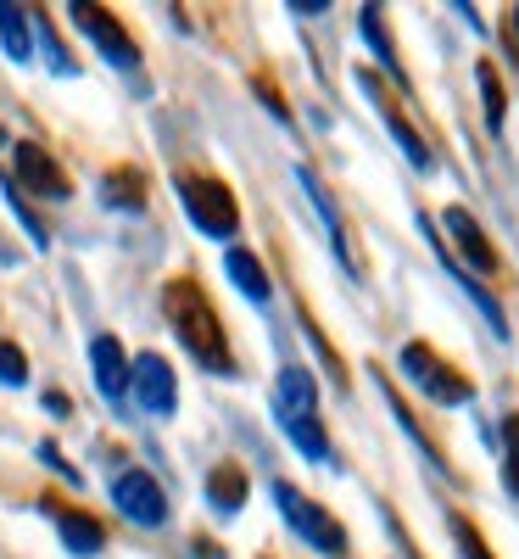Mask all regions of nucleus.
<instances>
[{"label": "nucleus", "instance_id": "f257e3e1", "mask_svg": "<svg viewBox=\"0 0 519 559\" xmlns=\"http://www.w3.org/2000/svg\"><path fill=\"white\" fill-rule=\"evenodd\" d=\"M162 313L173 324V336L191 347V358H202L213 376H234V353H229V336H224V319L218 308L207 302V292L196 280H168L162 286Z\"/></svg>", "mask_w": 519, "mask_h": 559}, {"label": "nucleus", "instance_id": "f03ea898", "mask_svg": "<svg viewBox=\"0 0 519 559\" xmlns=\"http://www.w3.org/2000/svg\"><path fill=\"white\" fill-rule=\"evenodd\" d=\"M274 503H279V515H286V526L307 543V548H318V554H329V559H341L347 554V526L329 515L324 503H313L307 492H297L291 481H279L274 487Z\"/></svg>", "mask_w": 519, "mask_h": 559}, {"label": "nucleus", "instance_id": "7ed1b4c3", "mask_svg": "<svg viewBox=\"0 0 519 559\" xmlns=\"http://www.w3.org/2000/svg\"><path fill=\"white\" fill-rule=\"evenodd\" d=\"M179 202H184V213L196 218L202 236H213V241H229L234 229H241V207H234L229 185L213 179V174H184L179 179Z\"/></svg>", "mask_w": 519, "mask_h": 559}, {"label": "nucleus", "instance_id": "20e7f679", "mask_svg": "<svg viewBox=\"0 0 519 559\" xmlns=\"http://www.w3.org/2000/svg\"><path fill=\"white\" fill-rule=\"evenodd\" d=\"M402 376H408L424 397H431V403H447V408H458V403L475 397V386H469L458 369H447L442 353H431L424 342H408V347H402Z\"/></svg>", "mask_w": 519, "mask_h": 559}, {"label": "nucleus", "instance_id": "39448f33", "mask_svg": "<svg viewBox=\"0 0 519 559\" xmlns=\"http://www.w3.org/2000/svg\"><path fill=\"white\" fill-rule=\"evenodd\" d=\"M73 23L101 45V57L112 62V68H134L140 62V51H134V39H129V28L107 12V7H89V0H73Z\"/></svg>", "mask_w": 519, "mask_h": 559}, {"label": "nucleus", "instance_id": "423d86ee", "mask_svg": "<svg viewBox=\"0 0 519 559\" xmlns=\"http://www.w3.org/2000/svg\"><path fill=\"white\" fill-rule=\"evenodd\" d=\"M112 498H118V515H129L134 526H162L168 521V498H162L157 476H146V471H123L112 481Z\"/></svg>", "mask_w": 519, "mask_h": 559}, {"label": "nucleus", "instance_id": "0eeeda50", "mask_svg": "<svg viewBox=\"0 0 519 559\" xmlns=\"http://www.w3.org/2000/svg\"><path fill=\"white\" fill-rule=\"evenodd\" d=\"M129 392L140 397V408H146V414H173V403H179V381H173L168 358L140 353V358L129 364Z\"/></svg>", "mask_w": 519, "mask_h": 559}, {"label": "nucleus", "instance_id": "6e6552de", "mask_svg": "<svg viewBox=\"0 0 519 559\" xmlns=\"http://www.w3.org/2000/svg\"><path fill=\"white\" fill-rule=\"evenodd\" d=\"M447 236H452V247L463 252V263L475 269V274H497V247L486 241V229L475 224V213L469 207H447Z\"/></svg>", "mask_w": 519, "mask_h": 559}, {"label": "nucleus", "instance_id": "1a4fd4ad", "mask_svg": "<svg viewBox=\"0 0 519 559\" xmlns=\"http://www.w3.org/2000/svg\"><path fill=\"white\" fill-rule=\"evenodd\" d=\"M17 179L28 185L34 197H68V174L39 140H17Z\"/></svg>", "mask_w": 519, "mask_h": 559}, {"label": "nucleus", "instance_id": "9d476101", "mask_svg": "<svg viewBox=\"0 0 519 559\" xmlns=\"http://www.w3.org/2000/svg\"><path fill=\"white\" fill-rule=\"evenodd\" d=\"M89 369H96L101 397H129V353L118 347V336H96L89 342Z\"/></svg>", "mask_w": 519, "mask_h": 559}, {"label": "nucleus", "instance_id": "9b49d317", "mask_svg": "<svg viewBox=\"0 0 519 559\" xmlns=\"http://www.w3.org/2000/svg\"><path fill=\"white\" fill-rule=\"evenodd\" d=\"M363 84L374 90V107H381V118H386V129L397 134V146L408 152V163H413V168H424V174H431V146H424V140H419V129H413V123H408V118L397 112V102H391V96H386V90H381V79H369V73H363Z\"/></svg>", "mask_w": 519, "mask_h": 559}, {"label": "nucleus", "instance_id": "f8f14e48", "mask_svg": "<svg viewBox=\"0 0 519 559\" xmlns=\"http://www.w3.org/2000/svg\"><path fill=\"white\" fill-rule=\"evenodd\" d=\"M51 515H57V526H62L68 554L89 559V554H101V548H107V532H101L96 515H84V509H51Z\"/></svg>", "mask_w": 519, "mask_h": 559}, {"label": "nucleus", "instance_id": "ddd939ff", "mask_svg": "<svg viewBox=\"0 0 519 559\" xmlns=\"http://www.w3.org/2000/svg\"><path fill=\"white\" fill-rule=\"evenodd\" d=\"M274 403H279V414H313V403H318V386H313V376H307L302 364L279 369V381H274Z\"/></svg>", "mask_w": 519, "mask_h": 559}, {"label": "nucleus", "instance_id": "4468645a", "mask_svg": "<svg viewBox=\"0 0 519 559\" xmlns=\"http://www.w3.org/2000/svg\"><path fill=\"white\" fill-rule=\"evenodd\" d=\"M207 498L224 509V515H234V509L246 503V471L241 464H213L207 471Z\"/></svg>", "mask_w": 519, "mask_h": 559}, {"label": "nucleus", "instance_id": "2eb2a0df", "mask_svg": "<svg viewBox=\"0 0 519 559\" xmlns=\"http://www.w3.org/2000/svg\"><path fill=\"white\" fill-rule=\"evenodd\" d=\"M224 269H229V280L241 286L252 302H268V274H263V263L246 252V247H234L229 258H224Z\"/></svg>", "mask_w": 519, "mask_h": 559}, {"label": "nucleus", "instance_id": "dca6fc26", "mask_svg": "<svg viewBox=\"0 0 519 559\" xmlns=\"http://www.w3.org/2000/svg\"><path fill=\"white\" fill-rule=\"evenodd\" d=\"M279 426H286V437L307 453V459H329V437H324V426H318V419L313 414H279Z\"/></svg>", "mask_w": 519, "mask_h": 559}, {"label": "nucleus", "instance_id": "f3484780", "mask_svg": "<svg viewBox=\"0 0 519 559\" xmlns=\"http://www.w3.org/2000/svg\"><path fill=\"white\" fill-rule=\"evenodd\" d=\"M0 45H7V57H12V62H28V57H34L28 17H23V7H7V0H0Z\"/></svg>", "mask_w": 519, "mask_h": 559}, {"label": "nucleus", "instance_id": "a211bd4d", "mask_svg": "<svg viewBox=\"0 0 519 559\" xmlns=\"http://www.w3.org/2000/svg\"><path fill=\"white\" fill-rule=\"evenodd\" d=\"M107 202L140 213V207H146V174H140V168H112L107 174Z\"/></svg>", "mask_w": 519, "mask_h": 559}, {"label": "nucleus", "instance_id": "6ab92c4d", "mask_svg": "<svg viewBox=\"0 0 519 559\" xmlns=\"http://www.w3.org/2000/svg\"><path fill=\"white\" fill-rule=\"evenodd\" d=\"M297 179H302V191L313 197V207L324 213V224H329V241H336V247L347 252V224H341L336 202H329V191H324V185H318V174H313V168H297Z\"/></svg>", "mask_w": 519, "mask_h": 559}, {"label": "nucleus", "instance_id": "aec40b11", "mask_svg": "<svg viewBox=\"0 0 519 559\" xmlns=\"http://www.w3.org/2000/svg\"><path fill=\"white\" fill-rule=\"evenodd\" d=\"M358 28H363V39L374 45V57H381V62H386L397 79H402V62H397V51H391V34H386V23H381V7H363Z\"/></svg>", "mask_w": 519, "mask_h": 559}, {"label": "nucleus", "instance_id": "412c9836", "mask_svg": "<svg viewBox=\"0 0 519 559\" xmlns=\"http://www.w3.org/2000/svg\"><path fill=\"white\" fill-rule=\"evenodd\" d=\"M452 274H458V286H463L469 297L481 302V313H486V324H492V331H497V336H508V319H503V302H497V297H492V292H486L481 280L469 274V269H458V263H452Z\"/></svg>", "mask_w": 519, "mask_h": 559}, {"label": "nucleus", "instance_id": "4be33fe9", "mask_svg": "<svg viewBox=\"0 0 519 559\" xmlns=\"http://www.w3.org/2000/svg\"><path fill=\"white\" fill-rule=\"evenodd\" d=\"M475 73H481V102H486V123H492V129H503V118H508V96H503V79H497V68H492V62H481Z\"/></svg>", "mask_w": 519, "mask_h": 559}, {"label": "nucleus", "instance_id": "5701e85b", "mask_svg": "<svg viewBox=\"0 0 519 559\" xmlns=\"http://www.w3.org/2000/svg\"><path fill=\"white\" fill-rule=\"evenodd\" d=\"M452 537H458V554H463V559H497V554L486 548V537L469 526L463 515H452Z\"/></svg>", "mask_w": 519, "mask_h": 559}, {"label": "nucleus", "instance_id": "b1692460", "mask_svg": "<svg viewBox=\"0 0 519 559\" xmlns=\"http://www.w3.org/2000/svg\"><path fill=\"white\" fill-rule=\"evenodd\" d=\"M0 381H7V386H23L28 381V364H23V353L12 342H0Z\"/></svg>", "mask_w": 519, "mask_h": 559}, {"label": "nucleus", "instance_id": "393cba45", "mask_svg": "<svg viewBox=\"0 0 519 559\" xmlns=\"http://www.w3.org/2000/svg\"><path fill=\"white\" fill-rule=\"evenodd\" d=\"M503 431H508V487L519 492V419H508Z\"/></svg>", "mask_w": 519, "mask_h": 559}, {"label": "nucleus", "instance_id": "a878e982", "mask_svg": "<svg viewBox=\"0 0 519 559\" xmlns=\"http://www.w3.org/2000/svg\"><path fill=\"white\" fill-rule=\"evenodd\" d=\"M508 39H514V57H519V7L508 12Z\"/></svg>", "mask_w": 519, "mask_h": 559}, {"label": "nucleus", "instance_id": "bb28decb", "mask_svg": "<svg viewBox=\"0 0 519 559\" xmlns=\"http://www.w3.org/2000/svg\"><path fill=\"white\" fill-rule=\"evenodd\" d=\"M0 140H7V134H0Z\"/></svg>", "mask_w": 519, "mask_h": 559}]
</instances>
